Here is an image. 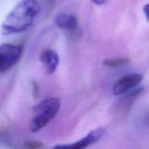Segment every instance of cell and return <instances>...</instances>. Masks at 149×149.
Masks as SVG:
<instances>
[{
  "label": "cell",
  "instance_id": "9",
  "mask_svg": "<svg viewBox=\"0 0 149 149\" xmlns=\"http://www.w3.org/2000/svg\"><path fill=\"white\" fill-rule=\"evenodd\" d=\"M43 146V144L41 142H37V141H29L23 144V147L29 149H34L39 148Z\"/></svg>",
  "mask_w": 149,
  "mask_h": 149
},
{
  "label": "cell",
  "instance_id": "6",
  "mask_svg": "<svg viewBox=\"0 0 149 149\" xmlns=\"http://www.w3.org/2000/svg\"><path fill=\"white\" fill-rule=\"evenodd\" d=\"M39 61L45 68L47 74H53L59 63V58L56 51L53 49H45L39 57Z\"/></svg>",
  "mask_w": 149,
  "mask_h": 149
},
{
  "label": "cell",
  "instance_id": "10",
  "mask_svg": "<svg viewBox=\"0 0 149 149\" xmlns=\"http://www.w3.org/2000/svg\"><path fill=\"white\" fill-rule=\"evenodd\" d=\"M33 92H34V95L36 97H37V96L39 95V87L36 81H33Z\"/></svg>",
  "mask_w": 149,
  "mask_h": 149
},
{
  "label": "cell",
  "instance_id": "12",
  "mask_svg": "<svg viewBox=\"0 0 149 149\" xmlns=\"http://www.w3.org/2000/svg\"><path fill=\"white\" fill-rule=\"evenodd\" d=\"M109 0H91V1L93 3V4H96V5H103V4H107Z\"/></svg>",
  "mask_w": 149,
  "mask_h": 149
},
{
  "label": "cell",
  "instance_id": "5",
  "mask_svg": "<svg viewBox=\"0 0 149 149\" xmlns=\"http://www.w3.org/2000/svg\"><path fill=\"white\" fill-rule=\"evenodd\" d=\"M105 134V130L102 128H97L96 130L91 131L87 135L83 138L82 139L79 140L77 142L73 143L71 144L67 145H61L56 146L55 148H70V149H83L89 146L94 144L95 143L98 142L102 138L103 135Z\"/></svg>",
  "mask_w": 149,
  "mask_h": 149
},
{
  "label": "cell",
  "instance_id": "4",
  "mask_svg": "<svg viewBox=\"0 0 149 149\" xmlns=\"http://www.w3.org/2000/svg\"><path fill=\"white\" fill-rule=\"evenodd\" d=\"M143 75L140 74H129L120 78L112 87V93L118 95L127 93L138 85L143 80Z\"/></svg>",
  "mask_w": 149,
  "mask_h": 149
},
{
  "label": "cell",
  "instance_id": "3",
  "mask_svg": "<svg viewBox=\"0 0 149 149\" xmlns=\"http://www.w3.org/2000/svg\"><path fill=\"white\" fill-rule=\"evenodd\" d=\"M22 47L19 45L4 44L0 46V73L11 69L20 59Z\"/></svg>",
  "mask_w": 149,
  "mask_h": 149
},
{
  "label": "cell",
  "instance_id": "7",
  "mask_svg": "<svg viewBox=\"0 0 149 149\" xmlns=\"http://www.w3.org/2000/svg\"><path fill=\"white\" fill-rule=\"evenodd\" d=\"M54 21L57 27L67 31H75L78 26L77 18L73 15L65 14V13L58 14V15L56 16Z\"/></svg>",
  "mask_w": 149,
  "mask_h": 149
},
{
  "label": "cell",
  "instance_id": "14",
  "mask_svg": "<svg viewBox=\"0 0 149 149\" xmlns=\"http://www.w3.org/2000/svg\"><path fill=\"white\" fill-rule=\"evenodd\" d=\"M48 1L51 3V4H52L53 3V0H48Z\"/></svg>",
  "mask_w": 149,
  "mask_h": 149
},
{
  "label": "cell",
  "instance_id": "11",
  "mask_svg": "<svg viewBox=\"0 0 149 149\" xmlns=\"http://www.w3.org/2000/svg\"><path fill=\"white\" fill-rule=\"evenodd\" d=\"M143 13H144V15L147 20L149 22V3L144 5V7H143Z\"/></svg>",
  "mask_w": 149,
  "mask_h": 149
},
{
  "label": "cell",
  "instance_id": "2",
  "mask_svg": "<svg viewBox=\"0 0 149 149\" xmlns=\"http://www.w3.org/2000/svg\"><path fill=\"white\" fill-rule=\"evenodd\" d=\"M61 103L57 98L48 97L33 108L34 116L30 124L31 131L37 132L45 127L58 113Z\"/></svg>",
  "mask_w": 149,
  "mask_h": 149
},
{
  "label": "cell",
  "instance_id": "13",
  "mask_svg": "<svg viewBox=\"0 0 149 149\" xmlns=\"http://www.w3.org/2000/svg\"><path fill=\"white\" fill-rule=\"evenodd\" d=\"M145 120L146 124H147L148 125H149V112L147 113V115H146L145 119Z\"/></svg>",
  "mask_w": 149,
  "mask_h": 149
},
{
  "label": "cell",
  "instance_id": "8",
  "mask_svg": "<svg viewBox=\"0 0 149 149\" xmlns=\"http://www.w3.org/2000/svg\"><path fill=\"white\" fill-rule=\"evenodd\" d=\"M130 60L127 58H118V59H106L103 61V64L108 67H118L127 65Z\"/></svg>",
  "mask_w": 149,
  "mask_h": 149
},
{
  "label": "cell",
  "instance_id": "1",
  "mask_svg": "<svg viewBox=\"0 0 149 149\" xmlns=\"http://www.w3.org/2000/svg\"><path fill=\"white\" fill-rule=\"evenodd\" d=\"M40 11L37 0H20L10 12L1 26L2 35L20 33L32 26Z\"/></svg>",
  "mask_w": 149,
  "mask_h": 149
}]
</instances>
